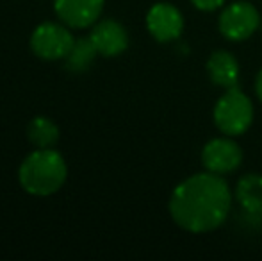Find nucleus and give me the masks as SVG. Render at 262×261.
Instances as JSON below:
<instances>
[{
  "label": "nucleus",
  "instance_id": "obj_1",
  "mask_svg": "<svg viewBox=\"0 0 262 261\" xmlns=\"http://www.w3.org/2000/svg\"><path fill=\"white\" fill-rule=\"evenodd\" d=\"M168 209L180 229L193 234L212 233L230 215L232 190L223 175L200 172L173 188Z\"/></svg>",
  "mask_w": 262,
  "mask_h": 261
},
{
  "label": "nucleus",
  "instance_id": "obj_2",
  "mask_svg": "<svg viewBox=\"0 0 262 261\" xmlns=\"http://www.w3.org/2000/svg\"><path fill=\"white\" fill-rule=\"evenodd\" d=\"M68 167L55 149H36L18 168L20 186L34 197H49L64 186Z\"/></svg>",
  "mask_w": 262,
  "mask_h": 261
},
{
  "label": "nucleus",
  "instance_id": "obj_3",
  "mask_svg": "<svg viewBox=\"0 0 262 261\" xmlns=\"http://www.w3.org/2000/svg\"><path fill=\"white\" fill-rule=\"evenodd\" d=\"M255 109L253 102L239 88L225 90V93L216 101L212 109L214 126L225 136H241L252 127Z\"/></svg>",
  "mask_w": 262,
  "mask_h": 261
},
{
  "label": "nucleus",
  "instance_id": "obj_4",
  "mask_svg": "<svg viewBox=\"0 0 262 261\" xmlns=\"http://www.w3.org/2000/svg\"><path fill=\"white\" fill-rule=\"evenodd\" d=\"M75 38L62 22H43L31 34V50L43 61H62L72 50Z\"/></svg>",
  "mask_w": 262,
  "mask_h": 261
},
{
  "label": "nucleus",
  "instance_id": "obj_5",
  "mask_svg": "<svg viewBox=\"0 0 262 261\" xmlns=\"http://www.w3.org/2000/svg\"><path fill=\"white\" fill-rule=\"evenodd\" d=\"M260 14L252 2L237 0L223 7L217 18V29L228 42H245L260 29Z\"/></svg>",
  "mask_w": 262,
  "mask_h": 261
},
{
  "label": "nucleus",
  "instance_id": "obj_6",
  "mask_svg": "<svg viewBox=\"0 0 262 261\" xmlns=\"http://www.w3.org/2000/svg\"><path fill=\"white\" fill-rule=\"evenodd\" d=\"M243 149L232 136L212 138L202 149V165L207 172L227 175L235 172L243 165Z\"/></svg>",
  "mask_w": 262,
  "mask_h": 261
},
{
  "label": "nucleus",
  "instance_id": "obj_7",
  "mask_svg": "<svg viewBox=\"0 0 262 261\" xmlns=\"http://www.w3.org/2000/svg\"><path fill=\"white\" fill-rule=\"evenodd\" d=\"M146 29L159 43H171L184 32V16L169 2H157L146 13Z\"/></svg>",
  "mask_w": 262,
  "mask_h": 261
},
{
  "label": "nucleus",
  "instance_id": "obj_8",
  "mask_svg": "<svg viewBox=\"0 0 262 261\" xmlns=\"http://www.w3.org/2000/svg\"><path fill=\"white\" fill-rule=\"evenodd\" d=\"M105 0H54V13L70 29L93 27L102 16Z\"/></svg>",
  "mask_w": 262,
  "mask_h": 261
},
{
  "label": "nucleus",
  "instance_id": "obj_9",
  "mask_svg": "<svg viewBox=\"0 0 262 261\" xmlns=\"http://www.w3.org/2000/svg\"><path fill=\"white\" fill-rule=\"evenodd\" d=\"M90 39L93 42L98 56L116 57L128 49V32L118 20L105 18L91 27Z\"/></svg>",
  "mask_w": 262,
  "mask_h": 261
},
{
  "label": "nucleus",
  "instance_id": "obj_10",
  "mask_svg": "<svg viewBox=\"0 0 262 261\" xmlns=\"http://www.w3.org/2000/svg\"><path fill=\"white\" fill-rule=\"evenodd\" d=\"M207 73L214 86L221 90H232L237 88L239 75H241V66L237 57L228 50H214L207 59Z\"/></svg>",
  "mask_w": 262,
  "mask_h": 261
},
{
  "label": "nucleus",
  "instance_id": "obj_11",
  "mask_svg": "<svg viewBox=\"0 0 262 261\" xmlns=\"http://www.w3.org/2000/svg\"><path fill=\"white\" fill-rule=\"evenodd\" d=\"M234 198L248 215H262V175L246 174L237 181Z\"/></svg>",
  "mask_w": 262,
  "mask_h": 261
},
{
  "label": "nucleus",
  "instance_id": "obj_12",
  "mask_svg": "<svg viewBox=\"0 0 262 261\" xmlns=\"http://www.w3.org/2000/svg\"><path fill=\"white\" fill-rule=\"evenodd\" d=\"M98 56L97 49H95L93 42L88 38H77L73 43L72 50L68 52V56L64 57V68L72 73H82L86 70L91 68L95 57Z\"/></svg>",
  "mask_w": 262,
  "mask_h": 261
},
{
  "label": "nucleus",
  "instance_id": "obj_13",
  "mask_svg": "<svg viewBox=\"0 0 262 261\" xmlns=\"http://www.w3.org/2000/svg\"><path fill=\"white\" fill-rule=\"evenodd\" d=\"M27 138L36 149H54L59 142V127L49 116H36L27 126Z\"/></svg>",
  "mask_w": 262,
  "mask_h": 261
},
{
  "label": "nucleus",
  "instance_id": "obj_14",
  "mask_svg": "<svg viewBox=\"0 0 262 261\" xmlns=\"http://www.w3.org/2000/svg\"><path fill=\"white\" fill-rule=\"evenodd\" d=\"M191 2H193V6L196 9L205 11V13H212V11L223 7L227 0H191Z\"/></svg>",
  "mask_w": 262,
  "mask_h": 261
},
{
  "label": "nucleus",
  "instance_id": "obj_15",
  "mask_svg": "<svg viewBox=\"0 0 262 261\" xmlns=\"http://www.w3.org/2000/svg\"><path fill=\"white\" fill-rule=\"evenodd\" d=\"M255 93L262 104V68L259 70V73H257V77H255Z\"/></svg>",
  "mask_w": 262,
  "mask_h": 261
},
{
  "label": "nucleus",
  "instance_id": "obj_16",
  "mask_svg": "<svg viewBox=\"0 0 262 261\" xmlns=\"http://www.w3.org/2000/svg\"><path fill=\"white\" fill-rule=\"evenodd\" d=\"M260 31H262V18H260Z\"/></svg>",
  "mask_w": 262,
  "mask_h": 261
},
{
  "label": "nucleus",
  "instance_id": "obj_17",
  "mask_svg": "<svg viewBox=\"0 0 262 261\" xmlns=\"http://www.w3.org/2000/svg\"><path fill=\"white\" fill-rule=\"evenodd\" d=\"M260 233H262V229H260Z\"/></svg>",
  "mask_w": 262,
  "mask_h": 261
}]
</instances>
